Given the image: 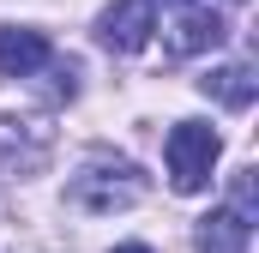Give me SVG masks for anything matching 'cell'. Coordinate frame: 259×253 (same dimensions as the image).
Here are the masks:
<instances>
[{
  "instance_id": "obj_1",
  "label": "cell",
  "mask_w": 259,
  "mask_h": 253,
  "mask_svg": "<svg viewBox=\"0 0 259 253\" xmlns=\"http://www.w3.org/2000/svg\"><path fill=\"white\" fill-rule=\"evenodd\" d=\"M217 151H223L217 126H205V121H175V126H169L163 157H169V181H175V193H199V187H205Z\"/></svg>"
},
{
  "instance_id": "obj_2",
  "label": "cell",
  "mask_w": 259,
  "mask_h": 253,
  "mask_svg": "<svg viewBox=\"0 0 259 253\" xmlns=\"http://www.w3.org/2000/svg\"><path fill=\"white\" fill-rule=\"evenodd\" d=\"M151 30H157V6H151V0H115V6L97 18V36H103V49H115V55H139V49L151 43Z\"/></svg>"
},
{
  "instance_id": "obj_3",
  "label": "cell",
  "mask_w": 259,
  "mask_h": 253,
  "mask_svg": "<svg viewBox=\"0 0 259 253\" xmlns=\"http://www.w3.org/2000/svg\"><path fill=\"white\" fill-rule=\"evenodd\" d=\"M163 30H169V55H205V49H217V43L229 36V24H223L211 6H199V0H181Z\"/></svg>"
},
{
  "instance_id": "obj_4",
  "label": "cell",
  "mask_w": 259,
  "mask_h": 253,
  "mask_svg": "<svg viewBox=\"0 0 259 253\" xmlns=\"http://www.w3.org/2000/svg\"><path fill=\"white\" fill-rule=\"evenodd\" d=\"M36 66H49V36L42 30H0V72L6 78H24V72H36Z\"/></svg>"
},
{
  "instance_id": "obj_5",
  "label": "cell",
  "mask_w": 259,
  "mask_h": 253,
  "mask_svg": "<svg viewBox=\"0 0 259 253\" xmlns=\"http://www.w3.org/2000/svg\"><path fill=\"white\" fill-rule=\"evenodd\" d=\"M247 235H253V223L235 217V211L199 217V253H247Z\"/></svg>"
},
{
  "instance_id": "obj_6",
  "label": "cell",
  "mask_w": 259,
  "mask_h": 253,
  "mask_svg": "<svg viewBox=\"0 0 259 253\" xmlns=\"http://www.w3.org/2000/svg\"><path fill=\"white\" fill-rule=\"evenodd\" d=\"M199 91L217 97V103H229V109H247L253 91H259V78H253V66H217V72L199 78Z\"/></svg>"
},
{
  "instance_id": "obj_7",
  "label": "cell",
  "mask_w": 259,
  "mask_h": 253,
  "mask_svg": "<svg viewBox=\"0 0 259 253\" xmlns=\"http://www.w3.org/2000/svg\"><path fill=\"white\" fill-rule=\"evenodd\" d=\"M115 253H151V247H139V241H127V247H115Z\"/></svg>"
}]
</instances>
